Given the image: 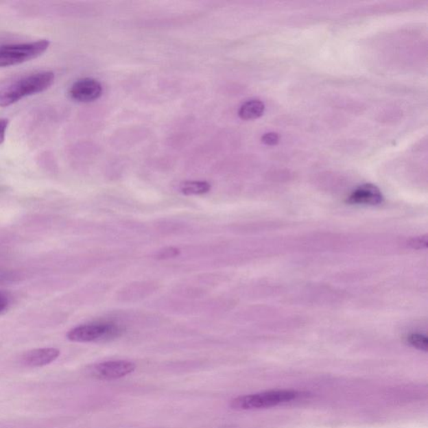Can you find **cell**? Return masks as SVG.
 I'll return each instance as SVG.
<instances>
[{"label":"cell","mask_w":428,"mask_h":428,"mask_svg":"<svg viewBox=\"0 0 428 428\" xmlns=\"http://www.w3.org/2000/svg\"><path fill=\"white\" fill-rule=\"evenodd\" d=\"M265 106L259 100H250L243 103L239 110V117L241 119L250 121L257 119L265 112Z\"/></svg>","instance_id":"9"},{"label":"cell","mask_w":428,"mask_h":428,"mask_svg":"<svg viewBox=\"0 0 428 428\" xmlns=\"http://www.w3.org/2000/svg\"><path fill=\"white\" fill-rule=\"evenodd\" d=\"M49 41L41 40L30 43L0 47V67L16 66L37 58L47 51Z\"/></svg>","instance_id":"3"},{"label":"cell","mask_w":428,"mask_h":428,"mask_svg":"<svg viewBox=\"0 0 428 428\" xmlns=\"http://www.w3.org/2000/svg\"><path fill=\"white\" fill-rule=\"evenodd\" d=\"M383 201V196L377 186L366 183L358 187L348 198L347 202L357 205H378Z\"/></svg>","instance_id":"7"},{"label":"cell","mask_w":428,"mask_h":428,"mask_svg":"<svg viewBox=\"0 0 428 428\" xmlns=\"http://www.w3.org/2000/svg\"><path fill=\"white\" fill-rule=\"evenodd\" d=\"M121 327L113 323H95L82 324L68 332L71 342L87 343L108 341L118 337L122 333Z\"/></svg>","instance_id":"4"},{"label":"cell","mask_w":428,"mask_h":428,"mask_svg":"<svg viewBox=\"0 0 428 428\" xmlns=\"http://www.w3.org/2000/svg\"><path fill=\"white\" fill-rule=\"evenodd\" d=\"M410 246L414 248H423L427 246V237H419V238L412 239Z\"/></svg>","instance_id":"14"},{"label":"cell","mask_w":428,"mask_h":428,"mask_svg":"<svg viewBox=\"0 0 428 428\" xmlns=\"http://www.w3.org/2000/svg\"><path fill=\"white\" fill-rule=\"evenodd\" d=\"M179 253H180V252H179V250H178V248L173 247L166 248H164V250H160L158 255H156V257H158V259H162L174 258L176 257V256H178Z\"/></svg>","instance_id":"12"},{"label":"cell","mask_w":428,"mask_h":428,"mask_svg":"<svg viewBox=\"0 0 428 428\" xmlns=\"http://www.w3.org/2000/svg\"><path fill=\"white\" fill-rule=\"evenodd\" d=\"M102 86L97 80L84 78L78 80L71 87V97L78 102H91L101 97Z\"/></svg>","instance_id":"6"},{"label":"cell","mask_w":428,"mask_h":428,"mask_svg":"<svg viewBox=\"0 0 428 428\" xmlns=\"http://www.w3.org/2000/svg\"><path fill=\"white\" fill-rule=\"evenodd\" d=\"M136 370V365L129 361H108L98 363L90 369L91 377L102 381L121 379Z\"/></svg>","instance_id":"5"},{"label":"cell","mask_w":428,"mask_h":428,"mask_svg":"<svg viewBox=\"0 0 428 428\" xmlns=\"http://www.w3.org/2000/svg\"><path fill=\"white\" fill-rule=\"evenodd\" d=\"M8 126H9V120L6 119V118L0 119V145H1L5 139Z\"/></svg>","instance_id":"15"},{"label":"cell","mask_w":428,"mask_h":428,"mask_svg":"<svg viewBox=\"0 0 428 428\" xmlns=\"http://www.w3.org/2000/svg\"><path fill=\"white\" fill-rule=\"evenodd\" d=\"M54 82L55 74L51 71L25 76L0 90V106H10L23 98L43 93L53 85Z\"/></svg>","instance_id":"1"},{"label":"cell","mask_w":428,"mask_h":428,"mask_svg":"<svg viewBox=\"0 0 428 428\" xmlns=\"http://www.w3.org/2000/svg\"><path fill=\"white\" fill-rule=\"evenodd\" d=\"M211 185L206 181H186L180 185V190L185 195H201L207 193Z\"/></svg>","instance_id":"10"},{"label":"cell","mask_w":428,"mask_h":428,"mask_svg":"<svg viewBox=\"0 0 428 428\" xmlns=\"http://www.w3.org/2000/svg\"><path fill=\"white\" fill-rule=\"evenodd\" d=\"M299 396L300 392L292 390L265 392L236 397L231 401L230 407L238 411L270 408L287 403Z\"/></svg>","instance_id":"2"},{"label":"cell","mask_w":428,"mask_h":428,"mask_svg":"<svg viewBox=\"0 0 428 428\" xmlns=\"http://www.w3.org/2000/svg\"><path fill=\"white\" fill-rule=\"evenodd\" d=\"M8 307V300L5 296L0 294V312L5 311Z\"/></svg>","instance_id":"16"},{"label":"cell","mask_w":428,"mask_h":428,"mask_svg":"<svg viewBox=\"0 0 428 428\" xmlns=\"http://www.w3.org/2000/svg\"><path fill=\"white\" fill-rule=\"evenodd\" d=\"M278 139H278V134L274 132L266 133L262 136L263 143L269 145V146L276 145L278 143Z\"/></svg>","instance_id":"13"},{"label":"cell","mask_w":428,"mask_h":428,"mask_svg":"<svg viewBox=\"0 0 428 428\" xmlns=\"http://www.w3.org/2000/svg\"><path fill=\"white\" fill-rule=\"evenodd\" d=\"M60 350L56 348H40L23 355L21 361L30 368H40L55 361L60 357Z\"/></svg>","instance_id":"8"},{"label":"cell","mask_w":428,"mask_h":428,"mask_svg":"<svg viewBox=\"0 0 428 428\" xmlns=\"http://www.w3.org/2000/svg\"><path fill=\"white\" fill-rule=\"evenodd\" d=\"M407 342L416 349L427 351L428 349V340L427 336L421 334H411L407 336Z\"/></svg>","instance_id":"11"}]
</instances>
